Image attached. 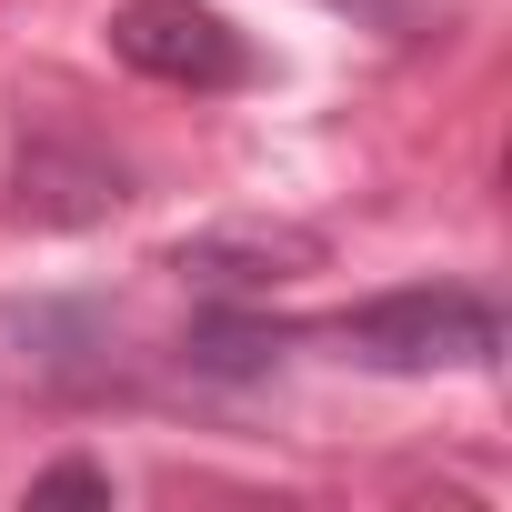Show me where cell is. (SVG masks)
<instances>
[{
    "instance_id": "2",
    "label": "cell",
    "mask_w": 512,
    "mask_h": 512,
    "mask_svg": "<svg viewBox=\"0 0 512 512\" xmlns=\"http://www.w3.org/2000/svg\"><path fill=\"white\" fill-rule=\"evenodd\" d=\"M121 382V332L91 302H0V402H101Z\"/></svg>"
},
{
    "instance_id": "4",
    "label": "cell",
    "mask_w": 512,
    "mask_h": 512,
    "mask_svg": "<svg viewBox=\"0 0 512 512\" xmlns=\"http://www.w3.org/2000/svg\"><path fill=\"white\" fill-rule=\"evenodd\" d=\"M312 262H322L312 231H262V221H251V231H201V241L171 251V272L201 282V292H272V282H292Z\"/></svg>"
},
{
    "instance_id": "3",
    "label": "cell",
    "mask_w": 512,
    "mask_h": 512,
    "mask_svg": "<svg viewBox=\"0 0 512 512\" xmlns=\"http://www.w3.org/2000/svg\"><path fill=\"white\" fill-rule=\"evenodd\" d=\"M111 51L141 81H171V91H231V81H251V41L211 11V0H131V11H111Z\"/></svg>"
},
{
    "instance_id": "5",
    "label": "cell",
    "mask_w": 512,
    "mask_h": 512,
    "mask_svg": "<svg viewBox=\"0 0 512 512\" xmlns=\"http://www.w3.org/2000/svg\"><path fill=\"white\" fill-rule=\"evenodd\" d=\"M121 201H131L121 161H101V151H31L21 161V211H41V221H101Z\"/></svg>"
},
{
    "instance_id": "1",
    "label": "cell",
    "mask_w": 512,
    "mask_h": 512,
    "mask_svg": "<svg viewBox=\"0 0 512 512\" xmlns=\"http://www.w3.org/2000/svg\"><path fill=\"white\" fill-rule=\"evenodd\" d=\"M362 372H492L502 362V312L482 292H452V282H412V292H382L362 312H342L332 332Z\"/></svg>"
},
{
    "instance_id": "7",
    "label": "cell",
    "mask_w": 512,
    "mask_h": 512,
    "mask_svg": "<svg viewBox=\"0 0 512 512\" xmlns=\"http://www.w3.org/2000/svg\"><path fill=\"white\" fill-rule=\"evenodd\" d=\"M31 502H111V472H101V462H51V472L31 482Z\"/></svg>"
},
{
    "instance_id": "6",
    "label": "cell",
    "mask_w": 512,
    "mask_h": 512,
    "mask_svg": "<svg viewBox=\"0 0 512 512\" xmlns=\"http://www.w3.org/2000/svg\"><path fill=\"white\" fill-rule=\"evenodd\" d=\"M181 362L211 372V382H251V372L282 362V332H272V322H241V312H211V322L181 332Z\"/></svg>"
}]
</instances>
